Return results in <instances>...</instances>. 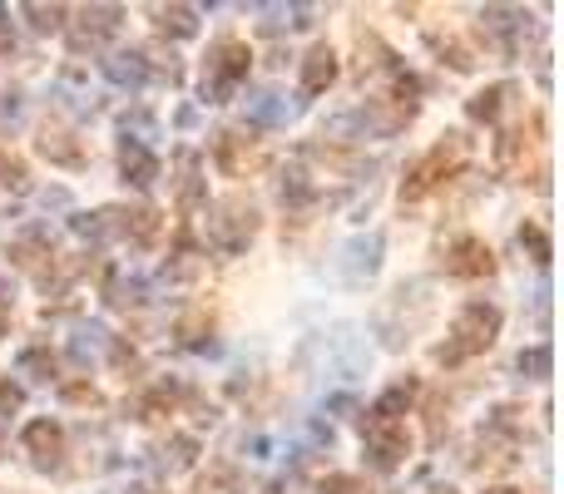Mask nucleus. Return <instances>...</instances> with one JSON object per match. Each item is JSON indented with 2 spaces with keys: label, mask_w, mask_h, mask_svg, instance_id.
Here are the masks:
<instances>
[{
  "label": "nucleus",
  "mask_w": 564,
  "mask_h": 494,
  "mask_svg": "<svg viewBox=\"0 0 564 494\" xmlns=\"http://www.w3.org/2000/svg\"><path fill=\"white\" fill-rule=\"evenodd\" d=\"M496 337H500V307H490V301H466V307L456 311V321H451V337L436 347V361L441 366H460V361L496 347Z\"/></svg>",
  "instance_id": "f257e3e1"
},
{
  "label": "nucleus",
  "mask_w": 564,
  "mask_h": 494,
  "mask_svg": "<svg viewBox=\"0 0 564 494\" xmlns=\"http://www.w3.org/2000/svg\"><path fill=\"white\" fill-rule=\"evenodd\" d=\"M460 158H466V139H460V134H446L426 158H416V164L406 168V178H401V204H421L431 188H441L451 174H456Z\"/></svg>",
  "instance_id": "f03ea898"
},
{
  "label": "nucleus",
  "mask_w": 564,
  "mask_h": 494,
  "mask_svg": "<svg viewBox=\"0 0 564 494\" xmlns=\"http://www.w3.org/2000/svg\"><path fill=\"white\" fill-rule=\"evenodd\" d=\"M258 233V208L248 198H224V204L208 208V248L224 252V257H238Z\"/></svg>",
  "instance_id": "7ed1b4c3"
},
{
  "label": "nucleus",
  "mask_w": 564,
  "mask_h": 494,
  "mask_svg": "<svg viewBox=\"0 0 564 494\" xmlns=\"http://www.w3.org/2000/svg\"><path fill=\"white\" fill-rule=\"evenodd\" d=\"M248 65H253V50H248L243 40H224V45L214 50V59H208L204 99H214V105H224V99L234 95V89L248 79Z\"/></svg>",
  "instance_id": "20e7f679"
},
{
  "label": "nucleus",
  "mask_w": 564,
  "mask_h": 494,
  "mask_svg": "<svg viewBox=\"0 0 564 494\" xmlns=\"http://www.w3.org/2000/svg\"><path fill=\"white\" fill-rule=\"evenodd\" d=\"M361 446H367L371 470H381V475H391V470L411 455V436H406V426H401V420H367Z\"/></svg>",
  "instance_id": "39448f33"
},
{
  "label": "nucleus",
  "mask_w": 564,
  "mask_h": 494,
  "mask_svg": "<svg viewBox=\"0 0 564 494\" xmlns=\"http://www.w3.org/2000/svg\"><path fill=\"white\" fill-rule=\"evenodd\" d=\"M119 20H124V10L119 6H85L79 10V20L69 25V45L75 50H99L119 30Z\"/></svg>",
  "instance_id": "423d86ee"
},
{
  "label": "nucleus",
  "mask_w": 564,
  "mask_h": 494,
  "mask_svg": "<svg viewBox=\"0 0 564 494\" xmlns=\"http://www.w3.org/2000/svg\"><path fill=\"white\" fill-rule=\"evenodd\" d=\"M40 154L59 168H85V144H79L75 129L59 124V119H45V124H40Z\"/></svg>",
  "instance_id": "0eeeda50"
},
{
  "label": "nucleus",
  "mask_w": 564,
  "mask_h": 494,
  "mask_svg": "<svg viewBox=\"0 0 564 494\" xmlns=\"http://www.w3.org/2000/svg\"><path fill=\"white\" fill-rule=\"evenodd\" d=\"M446 272L451 277H490L496 272V252H490L486 238H460L446 252Z\"/></svg>",
  "instance_id": "6e6552de"
},
{
  "label": "nucleus",
  "mask_w": 564,
  "mask_h": 494,
  "mask_svg": "<svg viewBox=\"0 0 564 494\" xmlns=\"http://www.w3.org/2000/svg\"><path fill=\"white\" fill-rule=\"evenodd\" d=\"M105 228H115V233H124L129 243H139V248H149L159 238V213L154 208H105Z\"/></svg>",
  "instance_id": "1a4fd4ad"
},
{
  "label": "nucleus",
  "mask_w": 564,
  "mask_h": 494,
  "mask_svg": "<svg viewBox=\"0 0 564 494\" xmlns=\"http://www.w3.org/2000/svg\"><path fill=\"white\" fill-rule=\"evenodd\" d=\"M361 124L371 129L377 139H391V134H401V129L416 119V105H401V99H371L367 109H361Z\"/></svg>",
  "instance_id": "9d476101"
},
{
  "label": "nucleus",
  "mask_w": 564,
  "mask_h": 494,
  "mask_svg": "<svg viewBox=\"0 0 564 494\" xmlns=\"http://www.w3.org/2000/svg\"><path fill=\"white\" fill-rule=\"evenodd\" d=\"M25 450H30V460H35L40 470H55L59 455H65V430H59L55 420H30L25 426Z\"/></svg>",
  "instance_id": "9b49d317"
},
{
  "label": "nucleus",
  "mask_w": 564,
  "mask_h": 494,
  "mask_svg": "<svg viewBox=\"0 0 564 494\" xmlns=\"http://www.w3.org/2000/svg\"><path fill=\"white\" fill-rule=\"evenodd\" d=\"M119 174H124V184H134V188H154L159 158L149 154L139 139H124V149H119Z\"/></svg>",
  "instance_id": "f8f14e48"
},
{
  "label": "nucleus",
  "mask_w": 564,
  "mask_h": 494,
  "mask_svg": "<svg viewBox=\"0 0 564 494\" xmlns=\"http://www.w3.org/2000/svg\"><path fill=\"white\" fill-rule=\"evenodd\" d=\"M10 262H15V267H25V272H35V277H45V282H50V272H55V252H50L45 233L15 238V243H10Z\"/></svg>",
  "instance_id": "ddd939ff"
},
{
  "label": "nucleus",
  "mask_w": 564,
  "mask_h": 494,
  "mask_svg": "<svg viewBox=\"0 0 564 494\" xmlns=\"http://www.w3.org/2000/svg\"><path fill=\"white\" fill-rule=\"evenodd\" d=\"M214 154H218V168L238 178L248 164H253V139H248L243 129H224V134H218V144H214Z\"/></svg>",
  "instance_id": "4468645a"
},
{
  "label": "nucleus",
  "mask_w": 564,
  "mask_h": 494,
  "mask_svg": "<svg viewBox=\"0 0 564 494\" xmlns=\"http://www.w3.org/2000/svg\"><path fill=\"white\" fill-rule=\"evenodd\" d=\"M332 79H337V50H332V45H312L307 59H302V89H307V95H322Z\"/></svg>",
  "instance_id": "2eb2a0df"
},
{
  "label": "nucleus",
  "mask_w": 564,
  "mask_h": 494,
  "mask_svg": "<svg viewBox=\"0 0 564 494\" xmlns=\"http://www.w3.org/2000/svg\"><path fill=\"white\" fill-rule=\"evenodd\" d=\"M174 168H178V184H174L178 188V208L188 213V208L204 204V174H198V154H194V149H178Z\"/></svg>",
  "instance_id": "dca6fc26"
},
{
  "label": "nucleus",
  "mask_w": 564,
  "mask_h": 494,
  "mask_svg": "<svg viewBox=\"0 0 564 494\" xmlns=\"http://www.w3.org/2000/svg\"><path fill=\"white\" fill-rule=\"evenodd\" d=\"M105 75L115 79V85H144V79H149L144 50H129V55H109V59H105Z\"/></svg>",
  "instance_id": "f3484780"
},
{
  "label": "nucleus",
  "mask_w": 564,
  "mask_h": 494,
  "mask_svg": "<svg viewBox=\"0 0 564 494\" xmlns=\"http://www.w3.org/2000/svg\"><path fill=\"white\" fill-rule=\"evenodd\" d=\"M516 95V85H510V79H500V85H490V89H480L476 99H470L466 105V114L476 119V124H490V119L500 114V109H506V99Z\"/></svg>",
  "instance_id": "a211bd4d"
},
{
  "label": "nucleus",
  "mask_w": 564,
  "mask_h": 494,
  "mask_svg": "<svg viewBox=\"0 0 564 494\" xmlns=\"http://www.w3.org/2000/svg\"><path fill=\"white\" fill-rule=\"evenodd\" d=\"M154 15H159V30H164V35H178V40L198 35V10L194 6H159Z\"/></svg>",
  "instance_id": "6ab92c4d"
},
{
  "label": "nucleus",
  "mask_w": 564,
  "mask_h": 494,
  "mask_svg": "<svg viewBox=\"0 0 564 494\" xmlns=\"http://www.w3.org/2000/svg\"><path fill=\"white\" fill-rule=\"evenodd\" d=\"M411 400H416V381H401V386H391V391H387V396H381V400H377V406H371V410H367V420H397V416H401V410H406V406H411Z\"/></svg>",
  "instance_id": "aec40b11"
},
{
  "label": "nucleus",
  "mask_w": 564,
  "mask_h": 494,
  "mask_svg": "<svg viewBox=\"0 0 564 494\" xmlns=\"http://www.w3.org/2000/svg\"><path fill=\"white\" fill-rule=\"evenodd\" d=\"M174 337L184 341V347H204V341L214 337V317H208V307L184 311V317H178V327H174Z\"/></svg>",
  "instance_id": "412c9836"
},
{
  "label": "nucleus",
  "mask_w": 564,
  "mask_h": 494,
  "mask_svg": "<svg viewBox=\"0 0 564 494\" xmlns=\"http://www.w3.org/2000/svg\"><path fill=\"white\" fill-rule=\"evenodd\" d=\"M377 252H381V238H367V243H351L347 248V272H351V277H361V272H367V277H371V272H377Z\"/></svg>",
  "instance_id": "4be33fe9"
},
{
  "label": "nucleus",
  "mask_w": 564,
  "mask_h": 494,
  "mask_svg": "<svg viewBox=\"0 0 564 494\" xmlns=\"http://www.w3.org/2000/svg\"><path fill=\"white\" fill-rule=\"evenodd\" d=\"M20 10H25V20L40 30V35H50V30H65V15H69L65 6H35V0H30V6H20Z\"/></svg>",
  "instance_id": "5701e85b"
},
{
  "label": "nucleus",
  "mask_w": 564,
  "mask_h": 494,
  "mask_svg": "<svg viewBox=\"0 0 564 494\" xmlns=\"http://www.w3.org/2000/svg\"><path fill=\"white\" fill-rule=\"evenodd\" d=\"M198 272H204V262H198V252H194V238L178 233V252H174V262H169V277H198Z\"/></svg>",
  "instance_id": "b1692460"
},
{
  "label": "nucleus",
  "mask_w": 564,
  "mask_h": 494,
  "mask_svg": "<svg viewBox=\"0 0 564 494\" xmlns=\"http://www.w3.org/2000/svg\"><path fill=\"white\" fill-rule=\"evenodd\" d=\"M0 188H10V194H25V188H30L25 164H20L15 154H6V149H0Z\"/></svg>",
  "instance_id": "393cba45"
},
{
  "label": "nucleus",
  "mask_w": 564,
  "mask_h": 494,
  "mask_svg": "<svg viewBox=\"0 0 564 494\" xmlns=\"http://www.w3.org/2000/svg\"><path fill=\"white\" fill-rule=\"evenodd\" d=\"M520 376H530V381H545L550 376V347L540 341V347H530V351H520Z\"/></svg>",
  "instance_id": "a878e982"
},
{
  "label": "nucleus",
  "mask_w": 564,
  "mask_h": 494,
  "mask_svg": "<svg viewBox=\"0 0 564 494\" xmlns=\"http://www.w3.org/2000/svg\"><path fill=\"white\" fill-rule=\"evenodd\" d=\"M520 248H530V257H535L540 267L550 262V233H545L540 223H525V228H520Z\"/></svg>",
  "instance_id": "bb28decb"
},
{
  "label": "nucleus",
  "mask_w": 564,
  "mask_h": 494,
  "mask_svg": "<svg viewBox=\"0 0 564 494\" xmlns=\"http://www.w3.org/2000/svg\"><path fill=\"white\" fill-rule=\"evenodd\" d=\"M317 494H377L367 485V480H357V475H327L317 485Z\"/></svg>",
  "instance_id": "cd10ccee"
},
{
  "label": "nucleus",
  "mask_w": 564,
  "mask_h": 494,
  "mask_svg": "<svg viewBox=\"0 0 564 494\" xmlns=\"http://www.w3.org/2000/svg\"><path fill=\"white\" fill-rule=\"evenodd\" d=\"M431 45H436V50H441V55H446V59H451V69H460V75H466V69H470V65H476V59H470V55H466V45H460V40H446V35H431Z\"/></svg>",
  "instance_id": "c85d7f7f"
},
{
  "label": "nucleus",
  "mask_w": 564,
  "mask_h": 494,
  "mask_svg": "<svg viewBox=\"0 0 564 494\" xmlns=\"http://www.w3.org/2000/svg\"><path fill=\"white\" fill-rule=\"evenodd\" d=\"M59 396H65L69 406H99V391L85 386V381H65V386H59Z\"/></svg>",
  "instance_id": "c756f323"
},
{
  "label": "nucleus",
  "mask_w": 564,
  "mask_h": 494,
  "mask_svg": "<svg viewBox=\"0 0 564 494\" xmlns=\"http://www.w3.org/2000/svg\"><path fill=\"white\" fill-rule=\"evenodd\" d=\"M20 366H25V371H40V381L55 376V356H50V351H25V356H20Z\"/></svg>",
  "instance_id": "7c9ffc66"
},
{
  "label": "nucleus",
  "mask_w": 564,
  "mask_h": 494,
  "mask_svg": "<svg viewBox=\"0 0 564 494\" xmlns=\"http://www.w3.org/2000/svg\"><path fill=\"white\" fill-rule=\"evenodd\" d=\"M69 228H75L79 238H89V243H95V238H105V218H99V213H79Z\"/></svg>",
  "instance_id": "2f4dec72"
},
{
  "label": "nucleus",
  "mask_w": 564,
  "mask_h": 494,
  "mask_svg": "<svg viewBox=\"0 0 564 494\" xmlns=\"http://www.w3.org/2000/svg\"><path fill=\"white\" fill-rule=\"evenodd\" d=\"M25 406V391L15 386V381H0V416H10V410Z\"/></svg>",
  "instance_id": "473e14b6"
},
{
  "label": "nucleus",
  "mask_w": 564,
  "mask_h": 494,
  "mask_svg": "<svg viewBox=\"0 0 564 494\" xmlns=\"http://www.w3.org/2000/svg\"><path fill=\"white\" fill-rule=\"evenodd\" d=\"M109 301H115V307H139V282H115Z\"/></svg>",
  "instance_id": "72a5a7b5"
},
{
  "label": "nucleus",
  "mask_w": 564,
  "mask_h": 494,
  "mask_svg": "<svg viewBox=\"0 0 564 494\" xmlns=\"http://www.w3.org/2000/svg\"><path fill=\"white\" fill-rule=\"evenodd\" d=\"M6 321H10V297H6V287H0V331H6Z\"/></svg>",
  "instance_id": "f704fd0d"
},
{
  "label": "nucleus",
  "mask_w": 564,
  "mask_h": 494,
  "mask_svg": "<svg viewBox=\"0 0 564 494\" xmlns=\"http://www.w3.org/2000/svg\"><path fill=\"white\" fill-rule=\"evenodd\" d=\"M6 50H10V30H0V55H6Z\"/></svg>",
  "instance_id": "c9c22d12"
},
{
  "label": "nucleus",
  "mask_w": 564,
  "mask_h": 494,
  "mask_svg": "<svg viewBox=\"0 0 564 494\" xmlns=\"http://www.w3.org/2000/svg\"><path fill=\"white\" fill-rule=\"evenodd\" d=\"M486 494H520V490H510V485H496V490H486Z\"/></svg>",
  "instance_id": "e433bc0d"
},
{
  "label": "nucleus",
  "mask_w": 564,
  "mask_h": 494,
  "mask_svg": "<svg viewBox=\"0 0 564 494\" xmlns=\"http://www.w3.org/2000/svg\"><path fill=\"white\" fill-rule=\"evenodd\" d=\"M263 494H282V485H268V490H263Z\"/></svg>",
  "instance_id": "4c0bfd02"
}]
</instances>
